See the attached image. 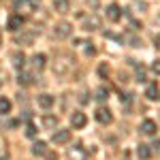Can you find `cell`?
I'll use <instances>...</instances> for the list:
<instances>
[{
	"instance_id": "10",
	"label": "cell",
	"mask_w": 160,
	"mask_h": 160,
	"mask_svg": "<svg viewBox=\"0 0 160 160\" xmlns=\"http://www.w3.org/2000/svg\"><path fill=\"white\" fill-rule=\"evenodd\" d=\"M100 26H102V22H100V17L92 13V15H90V17L86 19V24H83V30H88V32H92V30H98Z\"/></svg>"
},
{
	"instance_id": "21",
	"label": "cell",
	"mask_w": 160,
	"mask_h": 160,
	"mask_svg": "<svg viewBox=\"0 0 160 160\" xmlns=\"http://www.w3.org/2000/svg\"><path fill=\"white\" fill-rule=\"evenodd\" d=\"M34 37H37L34 32H26V34H22V37L17 38V43H19V45H30V43L34 41Z\"/></svg>"
},
{
	"instance_id": "19",
	"label": "cell",
	"mask_w": 160,
	"mask_h": 160,
	"mask_svg": "<svg viewBox=\"0 0 160 160\" xmlns=\"http://www.w3.org/2000/svg\"><path fill=\"white\" fill-rule=\"evenodd\" d=\"M45 154H47V143H45V141H37V143H34V145H32V156H45Z\"/></svg>"
},
{
	"instance_id": "4",
	"label": "cell",
	"mask_w": 160,
	"mask_h": 160,
	"mask_svg": "<svg viewBox=\"0 0 160 160\" xmlns=\"http://www.w3.org/2000/svg\"><path fill=\"white\" fill-rule=\"evenodd\" d=\"M94 118H96V122L102 124V126H107V124L113 122V115H111V111L107 109V107H98L96 113H94Z\"/></svg>"
},
{
	"instance_id": "2",
	"label": "cell",
	"mask_w": 160,
	"mask_h": 160,
	"mask_svg": "<svg viewBox=\"0 0 160 160\" xmlns=\"http://www.w3.org/2000/svg\"><path fill=\"white\" fill-rule=\"evenodd\" d=\"M13 7H15V11L30 13V11H37L38 7H41V0H15Z\"/></svg>"
},
{
	"instance_id": "18",
	"label": "cell",
	"mask_w": 160,
	"mask_h": 160,
	"mask_svg": "<svg viewBox=\"0 0 160 160\" xmlns=\"http://www.w3.org/2000/svg\"><path fill=\"white\" fill-rule=\"evenodd\" d=\"M145 96H148L149 100H158L160 98V88H158V83H149L148 90H145Z\"/></svg>"
},
{
	"instance_id": "32",
	"label": "cell",
	"mask_w": 160,
	"mask_h": 160,
	"mask_svg": "<svg viewBox=\"0 0 160 160\" xmlns=\"http://www.w3.org/2000/svg\"><path fill=\"white\" fill-rule=\"evenodd\" d=\"M79 100H81V102H88V92H83V94H81V98H79Z\"/></svg>"
},
{
	"instance_id": "3",
	"label": "cell",
	"mask_w": 160,
	"mask_h": 160,
	"mask_svg": "<svg viewBox=\"0 0 160 160\" xmlns=\"http://www.w3.org/2000/svg\"><path fill=\"white\" fill-rule=\"evenodd\" d=\"M73 34V24H68V22H60V24L53 28V37L56 38H68Z\"/></svg>"
},
{
	"instance_id": "25",
	"label": "cell",
	"mask_w": 160,
	"mask_h": 160,
	"mask_svg": "<svg viewBox=\"0 0 160 160\" xmlns=\"http://www.w3.org/2000/svg\"><path fill=\"white\" fill-rule=\"evenodd\" d=\"M137 81H145V71H143V66L137 68Z\"/></svg>"
},
{
	"instance_id": "33",
	"label": "cell",
	"mask_w": 160,
	"mask_h": 160,
	"mask_svg": "<svg viewBox=\"0 0 160 160\" xmlns=\"http://www.w3.org/2000/svg\"><path fill=\"white\" fill-rule=\"evenodd\" d=\"M154 45H156V47H160V34L156 38H154Z\"/></svg>"
},
{
	"instance_id": "23",
	"label": "cell",
	"mask_w": 160,
	"mask_h": 160,
	"mask_svg": "<svg viewBox=\"0 0 160 160\" xmlns=\"http://www.w3.org/2000/svg\"><path fill=\"white\" fill-rule=\"evenodd\" d=\"M43 124H45L47 128H53V126L58 124V118H56V115H45V118H43Z\"/></svg>"
},
{
	"instance_id": "17",
	"label": "cell",
	"mask_w": 160,
	"mask_h": 160,
	"mask_svg": "<svg viewBox=\"0 0 160 160\" xmlns=\"http://www.w3.org/2000/svg\"><path fill=\"white\" fill-rule=\"evenodd\" d=\"M149 156H152V149H149V145H145V143L137 145V158H139V160H149Z\"/></svg>"
},
{
	"instance_id": "13",
	"label": "cell",
	"mask_w": 160,
	"mask_h": 160,
	"mask_svg": "<svg viewBox=\"0 0 160 160\" xmlns=\"http://www.w3.org/2000/svg\"><path fill=\"white\" fill-rule=\"evenodd\" d=\"M37 102H38V107H43V109H51L53 102H56V98H53L51 94H38Z\"/></svg>"
},
{
	"instance_id": "31",
	"label": "cell",
	"mask_w": 160,
	"mask_h": 160,
	"mask_svg": "<svg viewBox=\"0 0 160 160\" xmlns=\"http://www.w3.org/2000/svg\"><path fill=\"white\" fill-rule=\"evenodd\" d=\"M88 2L92 4V9H96V7H98V0H88Z\"/></svg>"
},
{
	"instance_id": "27",
	"label": "cell",
	"mask_w": 160,
	"mask_h": 160,
	"mask_svg": "<svg viewBox=\"0 0 160 160\" xmlns=\"http://www.w3.org/2000/svg\"><path fill=\"white\" fill-rule=\"evenodd\" d=\"M152 71L156 75H160V60H154V64H152Z\"/></svg>"
},
{
	"instance_id": "16",
	"label": "cell",
	"mask_w": 160,
	"mask_h": 160,
	"mask_svg": "<svg viewBox=\"0 0 160 160\" xmlns=\"http://www.w3.org/2000/svg\"><path fill=\"white\" fill-rule=\"evenodd\" d=\"M17 83H19V86H32V83H34V75L19 71V75H17Z\"/></svg>"
},
{
	"instance_id": "1",
	"label": "cell",
	"mask_w": 160,
	"mask_h": 160,
	"mask_svg": "<svg viewBox=\"0 0 160 160\" xmlns=\"http://www.w3.org/2000/svg\"><path fill=\"white\" fill-rule=\"evenodd\" d=\"M75 66V58L71 53H58L56 56V62H53V73L56 75H66L71 73Z\"/></svg>"
},
{
	"instance_id": "15",
	"label": "cell",
	"mask_w": 160,
	"mask_h": 160,
	"mask_svg": "<svg viewBox=\"0 0 160 160\" xmlns=\"http://www.w3.org/2000/svg\"><path fill=\"white\" fill-rule=\"evenodd\" d=\"M11 60H13V66L17 68V71H22L24 68V64H26V56H24V51H15L11 56Z\"/></svg>"
},
{
	"instance_id": "28",
	"label": "cell",
	"mask_w": 160,
	"mask_h": 160,
	"mask_svg": "<svg viewBox=\"0 0 160 160\" xmlns=\"http://www.w3.org/2000/svg\"><path fill=\"white\" fill-rule=\"evenodd\" d=\"M130 100H132V94H122V105H130Z\"/></svg>"
},
{
	"instance_id": "29",
	"label": "cell",
	"mask_w": 160,
	"mask_h": 160,
	"mask_svg": "<svg viewBox=\"0 0 160 160\" xmlns=\"http://www.w3.org/2000/svg\"><path fill=\"white\" fill-rule=\"evenodd\" d=\"M45 158H47V160H58V154H53V152H49V149H47Z\"/></svg>"
},
{
	"instance_id": "11",
	"label": "cell",
	"mask_w": 160,
	"mask_h": 160,
	"mask_svg": "<svg viewBox=\"0 0 160 160\" xmlns=\"http://www.w3.org/2000/svg\"><path fill=\"white\" fill-rule=\"evenodd\" d=\"M30 64H32V68H34V71H43V68H45V64H47L45 53H34V56L30 58Z\"/></svg>"
},
{
	"instance_id": "12",
	"label": "cell",
	"mask_w": 160,
	"mask_h": 160,
	"mask_svg": "<svg viewBox=\"0 0 160 160\" xmlns=\"http://www.w3.org/2000/svg\"><path fill=\"white\" fill-rule=\"evenodd\" d=\"M156 128H158V126H156V122H154V120H143V122H141V126H139V130H141L143 135H149V137L156 132Z\"/></svg>"
},
{
	"instance_id": "9",
	"label": "cell",
	"mask_w": 160,
	"mask_h": 160,
	"mask_svg": "<svg viewBox=\"0 0 160 160\" xmlns=\"http://www.w3.org/2000/svg\"><path fill=\"white\" fill-rule=\"evenodd\" d=\"M105 15H107L109 22H120V17H122V9H120V4H109L107 11H105Z\"/></svg>"
},
{
	"instance_id": "22",
	"label": "cell",
	"mask_w": 160,
	"mask_h": 160,
	"mask_svg": "<svg viewBox=\"0 0 160 160\" xmlns=\"http://www.w3.org/2000/svg\"><path fill=\"white\" fill-rule=\"evenodd\" d=\"M107 98H109V90H107L105 86H102V88H98V90H96V100H100V102H105Z\"/></svg>"
},
{
	"instance_id": "5",
	"label": "cell",
	"mask_w": 160,
	"mask_h": 160,
	"mask_svg": "<svg viewBox=\"0 0 160 160\" xmlns=\"http://www.w3.org/2000/svg\"><path fill=\"white\" fill-rule=\"evenodd\" d=\"M68 158L71 160H88V152L83 149V145H73V148L68 149Z\"/></svg>"
},
{
	"instance_id": "7",
	"label": "cell",
	"mask_w": 160,
	"mask_h": 160,
	"mask_svg": "<svg viewBox=\"0 0 160 160\" xmlns=\"http://www.w3.org/2000/svg\"><path fill=\"white\" fill-rule=\"evenodd\" d=\"M22 26H24V17L22 15H11L9 22H7V30L9 32H17V30H22Z\"/></svg>"
},
{
	"instance_id": "34",
	"label": "cell",
	"mask_w": 160,
	"mask_h": 160,
	"mask_svg": "<svg viewBox=\"0 0 160 160\" xmlns=\"http://www.w3.org/2000/svg\"><path fill=\"white\" fill-rule=\"evenodd\" d=\"M0 88H2V79H0Z\"/></svg>"
},
{
	"instance_id": "30",
	"label": "cell",
	"mask_w": 160,
	"mask_h": 160,
	"mask_svg": "<svg viewBox=\"0 0 160 160\" xmlns=\"http://www.w3.org/2000/svg\"><path fill=\"white\" fill-rule=\"evenodd\" d=\"M88 45H90V47H86V53H88V56H94V53H96V49L92 47V43H88Z\"/></svg>"
},
{
	"instance_id": "24",
	"label": "cell",
	"mask_w": 160,
	"mask_h": 160,
	"mask_svg": "<svg viewBox=\"0 0 160 160\" xmlns=\"http://www.w3.org/2000/svg\"><path fill=\"white\" fill-rule=\"evenodd\" d=\"M37 126H34V124H30L28 122V126H26V137H28V139H34V137H37Z\"/></svg>"
},
{
	"instance_id": "20",
	"label": "cell",
	"mask_w": 160,
	"mask_h": 160,
	"mask_svg": "<svg viewBox=\"0 0 160 160\" xmlns=\"http://www.w3.org/2000/svg\"><path fill=\"white\" fill-rule=\"evenodd\" d=\"M11 111V100L7 96H0V115H7Z\"/></svg>"
},
{
	"instance_id": "14",
	"label": "cell",
	"mask_w": 160,
	"mask_h": 160,
	"mask_svg": "<svg viewBox=\"0 0 160 160\" xmlns=\"http://www.w3.org/2000/svg\"><path fill=\"white\" fill-rule=\"evenodd\" d=\"M51 7H53L56 13H68V9H71V0H53Z\"/></svg>"
},
{
	"instance_id": "26",
	"label": "cell",
	"mask_w": 160,
	"mask_h": 160,
	"mask_svg": "<svg viewBox=\"0 0 160 160\" xmlns=\"http://www.w3.org/2000/svg\"><path fill=\"white\" fill-rule=\"evenodd\" d=\"M98 75H100V77H102V79H105V77L109 75V68H107L105 64H100V66H98Z\"/></svg>"
},
{
	"instance_id": "6",
	"label": "cell",
	"mask_w": 160,
	"mask_h": 160,
	"mask_svg": "<svg viewBox=\"0 0 160 160\" xmlns=\"http://www.w3.org/2000/svg\"><path fill=\"white\" fill-rule=\"evenodd\" d=\"M71 124H73V128H83L88 124V118L83 111H73L71 113Z\"/></svg>"
},
{
	"instance_id": "8",
	"label": "cell",
	"mask_w": 160,
	"mask_h": 160,
	"mask_svg": "<svg viewBox=\"0 0 160 160\" xmlns=\"http://www.w3.org/2000/svg\"><path fill=\"white\" fill-rule=\"evenodd\" d=\"M51 141H53V143H68V141H71V130H64V128L53 130Z\"/></svg>"
}]
</instances>
